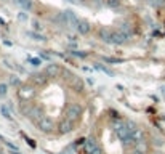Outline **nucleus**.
<instances>
[{
    "instance_id": "nucleus-1",
    "label": "nucleus",
    "mask_w": 165,
    "mask_h": 154,
    "mask_svg": "<svg viewBox=\"0 0 165 154\" xmlns=\"http://www.w3.org/2000/svg\"><path fill=\"white\" fill-rule=\"evenodd\" d=\"M115 133H117V136L122 140V143L125 146L132 143V140H130V130H128V127H127V124L119 122V124L115 125Z\"/></svg>"
},
{
    "instance_id": "nucleus-2",
    "label": "nucleus",
    "mask_w": 165,
    "mask_h": 154,
    "mask_svg": "<svg viewBox=\"0 0 165 154\" xmlns=\"http://www.w3.org/2000/svg\"><path fill=\"white\" fill-rule=\"evenodd\" d=\"M130 40V35L128 34H123L122 31H115L112 32V37H111V43H117V45H122V43H127Z\"/></svg>"
},
{
    "instance_id": "nucleus-3",
    "label": "nucleus",
    "mask_w": 165,
    "mask_h": 154,
    "mask_svg": "<svg viewBox=\"0 0 165 154\" xmlns=\"http://www.w3.org/2000/svg\"><path fill=\"white\" fill-rule=\"evenodd\" d=\"M82 114V108L79 104H71L69 108H67V112H66V117L71 119V121H79V117H80Z\"/></svg>"
},
{
    "instance_id": "nucleus-4",
    "label": "nucleus",
    "mask_w": 165,
    "mask_h": 154,
    "mask_svg": "<svg viewBox=\"0 0 165 154\" xmlns=\"http://www.w3.org/2000/svg\"><path fill=\"white\" fill-rule=\"evenodd\" d=\"M37 127L42 130V132L50 133L51 130L55 128V125H53V121H51V119H48V117H45V116H43V117L40 119L39 122H37Z\"/></svg>"
},
{
    "instance_id": "nucleus-5",
    "label": "nucleus",
    "mask_w": 165,
    "mask_h": 154,
    "mask_svg": "<svg viewBox=\"0 0 165 154\" xmlns=\"http://www.w3.org/2000/svg\"><path fill=\"white\" fill-rule=\"evenodd\" d=\"M58 130H59V133H69L74 130V121H71V119H64V121L59 122V125H58Z\"/></svg>"
},
{
    "instance_id": "nucleus-6",
    "label": "nucleus",
    "mask_w": 165,
    "mask_h": 154,
    "mask_svg": "<svg viewBox=\"0 0 165 154\" xmlns=\"http://www.w3.org/2000/svg\"><path fill=\"white\" fill-rule=\"evenodd\" d=\"M27 117H29L34 124H37V122L43 117V114H42V111H40V108H29V111H27Z\"/></svg>"
},
{
    "instance_id": "nucleus-7",
    "label": "nucleus",
    "mask_w": 165,
    "mask_h": 154,
    "mask_svg": "<svg viewBox=\"0 0 165 154\" xmlns=\"http://www.w3.org/2000/svg\"><path fill=\"white\" fill-rule=\"evenodd\" d=\"M63 13H64V18H66V26L77 27L79 19H77V16L74 15V11H71V10H66V11H63Z\"/></svg>"
},
{
    "instance_id": "nucleus-8",
    "label": "nucleus",
    "mask_w": 165,
    "mask_h": 154,
    "mask_svg": "<svg viewBox=\"0 0 165 154\" xmlns=\"http://www.w3.org/2000/svg\"><path fill=\"white\" fill-rule=\"evenodd\" d=\"M130 140H132L133 145H136V143L140 141H144V133L141 128H133L132 132H130Z\"/></svg>"
},
{
    "instance_id": "nucleus-9",
    "label": "nucleus",
    "mask_w": 165,
    "mask_h": 154,
    "mask_svg": "<svg viewBox=\"0 0 165 154\" xmlns=\"http://www.w3.org/2000/svg\"><path fill=\"white\" fill-rule=\"evenodd\" d=\"M18 95H19V98H21V100H29V98L34 97V88L23 85V87L18 90Z\"/></svg>"
},
{
    "instance_id": "nucleus-10",
    "label": "nucleus",
    "mask_w": 165,
    "mask_h": 154,
    "mask_svg": "<svg viewBox=\"0 0 165 154\" xmlns=\"http://www.w3.org/2000/svg\"><path fill=\"white\" fill-rule=\"evenodd\" d=\"M45 74H47V77H58L61 74V69H59V66L58 64H48L47 66V69H45Z\"/></svg>"
},
{
    "instance_id": "nucleus-11",
    "label": "nucleus",
    "mask_w": 165,
    "mask_h": 154,
    "mask_svg": "<svg viewBox=\"0 0 165 154\" xmlns=\"http://www.w3.org/2000/svg\"><path fill=\"white\" fill-rule=\"evenodd\" d=\"M69 85L72 87V90H74V92H79V93L84 90V82H82V79L77 77V76H74V79L69 82Z\"/></svg>"
},
{
    "instance_id": "nucleus-12",
    "label": "nucleus",
    "mask_w": 165,
    "mask_h": 154,
    "mask_svg": "<svg viewBox=\"0 0 165 154\" xmlns=\"http://www.w3.org/2000/svg\"><path fill=\"white\" fill-rule=\"evenodd\" d=\"M75 29L79 31V34H88L90 32V29H91V26H90V23L88 21H85V19H82V21H79L77 23V27H75Z\"/></svg>"
},
{
    "instance_id": "nucleus-13",
    "label": "nucleus",
    "mask_w": 165,
    "mask_h": 154,
    "mask_svg": "<svg viewBox=\"0 0 165 154\" xmlns=\"http://www.w3.org/2000/svg\"><path fill=\"white\" fill-rule=\"evenodd\" d=\"M111 37H112V31L111 29H101L99 31V39L106 43H111Z\"/></svg>"
},
{
    "instance_id": "nucleus-14",
    "label": "nucleus",
    "mask_w": 165,
    "mask_h": 154,
    "mask_svg": "<svg viewBox=\"0 0 165 154\" xmlns=\"http://www.w3.org/2000/svg\"><path fill=\"white\" fill-rule=\"evenodd\" d=\"M96 148H98V145H96V141L93 138H90V140L85 141V151H87V154H90L91 151H95Z\"/></svg>"
},
{
    "instance_id": "nucleus-15",
    "label": "nucleus",
    "mask_w": 165,
    "mask_h": 154,
    "mask_svg": "<svg viewBox=\"0 0 165 154\" xmlns=\"http://www.w3.org/2000/svg\"><path fill=\"white\" fill-rule=\"evenodd\" d=\"M45 80H47V74L45 72L43 74H34L32 76V82L34 84H37V85H42Z\"/></svg>"
},
{
    "instance_id": "nucleus-16",
    "label": "nucleus",
    "mask_w": 165,
    "mask_h": 154,
    "mask_svg": "<svg viewBox=\"0 0 165 154\" xmlns=\"http://www.w3.org/2000/svg\"><path fill=\"white\" fill-rule=\"evenodd\" d=\"M0 112H2V116H3L5 119H8V121H11V119H13V116H11V112H10V109L6 108L5 104L0 106Z\"/></svg>"
},
{
    "instance_id": "nucleus-17",
    "label": "nucleus",
    "mask_w": 165,
    "mask_h": 154,
    "mask_svg": "<svg viewBox=\"0 0 165 154\" xmlns=\"http://www.w3.org/2000/svg\"><path fill=\"white\" fill-rule=\"evenodd\" d=\"M53 21L58 23V24H61V26H66V18H64V13H58V15L53 18Z\"/></svg>"
},
{
    "instance_id": "nucleus-18",
    "label": "nucleus",
    "mask_w": 165,
    "mask_h": 154,
    "mask_svg": "<svg viewBox=\"0 0 165 154\" xmlns=\"http://www.w3.org/2000/svg\"><path fill=\"white\" fill-rule=\"evenodd\" d=\"M19 6H21L23 10H26V11H30V10H32V0H21Z\"/></svg>"
},
{
    "instance_id": "nucleus-19",
    "label": "nucleus",
    "mask_w": 165,
    "mask_h": 154,
    "mask_svg": "<svg viewBox=\"0 0 165 154\" xmlns=\"http://www.w3.org/2000/svg\"><path fill=\"white\" fill-rule=\"evenodd\" d=\"M165 3V0H149V5L154 6V8H159V6H162Z\"/></svg>"
},
{
    "instance_id": "nucleus-20",
    "label": "nucleus",
    "mask_w": 165,
    "mask_h": 154,
    "mask_svg": "<svg viewBox=\"0 0 165 154\" xmlns=\"http://www.w3.org/2000/svg\"><path fill=\"white\" fill-rule=\"evenodd\" d=\"M27 61H29L32 66H39V64H42V58H27Z\"/></svg>"
},
{
    "instance_id": "nucleus-21",
    "label": "nucleus",
    "mask_w": 165,
    "mask_h": 154,
    "mask_svg": "<svg viewBox=\"0 0 165 154\" xmlns=\"http://www.w3.org/2000/svg\"><path fill=\"white\" fill-rule=\"evenodd\" d=\"M63 76H64V80H67V84L74 79V74H72L71 71H63Z\"/></svg>"
},
{
    "instance_id": "nucleus-22",
    "label": "nucleus",
    "mask_w": 165,
    "mask_h": 154,
    "mask_svg": "<svg viewBox=\"0 0 165 154\" xmlns=\"http://www.w3.org/2000/svg\"><path fill=\"white\" fill-rule=\"evenodd\" d=\"M120 31H122L123 34H128V35H132V29H130V26L127 24V23H125V24H122V26H120Z\"/></svg>"
},
{
    "instance_id": "nucleus-23",
    "label": "nucleus",
    "mask_w": 165,
    "mask_h": 154,
    "mask_svg": "<svg viewBox=\"0 0 165 154\" xmlns=\"http://www.w3.org/2000/svg\"><path fill=\"white\" fill-rule=\"evenodd\" d=\"M6 92H8V85H6V84H0V98L5 97Z\"/></svg>"
},
{
    "instance_id": "nucleus-24",
    "label": "nucleus",
    "mask_w": 165,
    "mask_h": 154,
    "mask_svg": "<svg viewBox=\"0 0 165 154\" xmlns=\"http://www.w3.org/2000/svg\"><path fill=\"white\" fill-rule=\"evenodd\" d=\"M104 61L106 63H122V58H109V56H106L104 58Z\"/></svg>"
},
{
    "instance_id": "nucleus-25",
    "label": "nucleus",
    "mask_w": 165,
    "mask_h": 154,
    "mask_svg": "<svg viewBox=\"0 0 165 154\" xmlns=\"http://www.w3.org/2000/svg\"><path fill=\"white\" fill-rule=\"evenodd\" d=\"M71 55H72V56H77V58H85V56H87L85 51H71Z\"/></svg>"
},
{
    "instance_id": "nucleus-26",
    "label": "nucleus",
    "mask_w": 165,
    "mask_h": 154,
    "mask_svg": "<svg viewBox=\"0 0 165 154\" xmlns=\"http://www.w3.org/2000/svg\"><path fill=\"white\" fill-rule=\"evenodd\" d=\"M29 35L32 37L34 40H45V37H42V35H39V34H34V32H29Z\"/></svg>"
},
{
    "instance_id": "nucleus-27",
    "label": "nucleus",
    "mask_w": 165,
    "mask_h": 154,
    "mask_svg": "<svg viewBox=\"0 0 165 154\" xmlns=\"http://www.w3.org/2000/svg\"><path fill=\"white\" fill-rule=\"evenodd\" d=\"M10 82H11V85H19V79L16 76H13L11 79H10Z\"/></svg>"
},
{
    "instance_id": "nucleus-28",
    "label": "nucleus",
    "mask_w": 165,
    "mask_h": 154,
    "mask_svg": "<svg viewBox=\"0 0 165 154\" xmlns=\"http://www.w3.org/2000/svg\"><path fill=\"white\" fill-rule=\"evenodd\" d=\"M32 24H34V29H35V31L42 29V26H40V24H39V21H34V23H32Z\"/></svg>"
},
{
    "instance_id": "nucleus-29",
    "label": "nucleus",
    "mask_w": 165,
    "mask_h": 154,
    "mask_svg": "<svg viewBox=\"0 0 165 154\" xmlns=\"http://www.w3.org/2000/svg\"><path fill=\"white\" fill-rule=\"evenodd\" d=\"M39 58H43V60H50V55H47V53H39Z\"/></svg>"
},
{
    "instance_id": "nucleus-30",
    "label": "nucleus",
    "mask_w": 165,
    "mask_h": 154,
    "mask_svg": "<svg viewBox=\"0 0 165 154\" xmlns=\"http://www.w3.org/2000/svg\"><path fill=\"white\" fill-rule=\"evenodd\" d=\"M67 39H69L71 42H75V40H77V37H75V35H69V37H67Z\"/></svg>"
},
{
    "instance_id": "nucleus-31",
    "label": "nucleus",
    "mask_w": 165,
    "mask_h": 154,
    "mask_svg": "<svg viewBox=\"0 0 165 154\" xmlns=\"http://www.w3.org/2000/svg\"><path fill=\"white\" fill-rule=\"evenodd\" d=\"M133 154H146L144 151H140V149H135V151H133Z\"/></svg>"
},
{
    "instance_id": "nucleus-32",
    "label": "nucleus",
    "mask_w": 165,
    "mask_h": 154,
    "mask_svg": "<svg viewBox=\"0 0 165 154\" xmlns=\"http://www.w3.org/2000/svg\"><path fill=\"white\" fill-rule=\"evenodd\" d=\"M11 2H15L16 5H19V3H21V0H11Z\"/></svg>"
},
{
    "instance_id": "nucleus-33",
    "label": "nucleus",
    "mask_w": 165,
    "mask_h": 154,
    "mask_svg": "<svg viewBox=\"0 0 165 154\" xmlns=\"http://www.w3.org/2000/svg\"><path fill=\"white\" fill-rule=\"evenodd\" d=\"M13 154H21V153H19V151H16V153H15V151H13Z\"/></svg>"
},
{
    "instance_id": "nucleus-34",
    "label": "nucleus",
    "mask_w": 165,
    "mask_h": 154,
    "mask_svg": "<svg viewBox=\"0 0 165 154\" xmlns=\"http://www.w3.org/2000/svg\"><path fill=\"white\" fill-rule=\"evenodd\" d=\"M5 2H6V0H5Z\"/></svg>"
}]
</instances>
